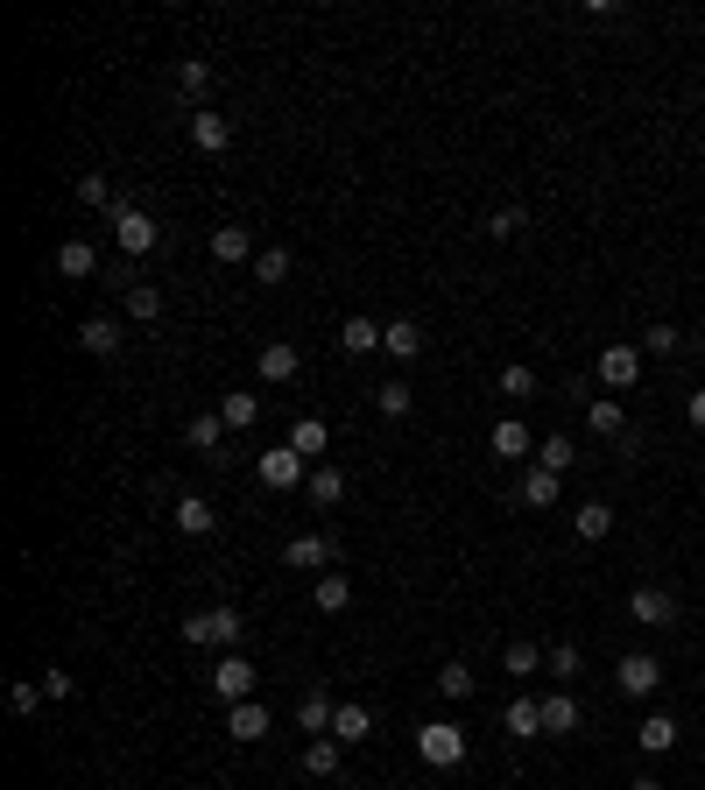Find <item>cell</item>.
<instances>
[{"label": "cell", "instance_id": "484cf974", "mask_svg": "<svg viewBox=\"0 0 705 790\" xmlns=\"http://www.w3.org/2000/svg\"><path fill=\"white\" fill-rule=\"evenodd\" d=\"M93 268H99V247H93V241H64V247H57V276L85 282Z\"/></svg>", "mask_w": 705, "mask_h": 790}, {"label": "cell", "instance_id": "e575fe53", "mask_svg": "<svg viewBox=\"0 0 705 790\" xmlns=\"http://www.w3.org/2000/svg\"><path fill=\"white\" fill-rule=\"evenodd\" d=\"M494 459H530V430H522L515 416H501V424H494Z\"/></svg>", "mask_w": 705, "mask_h": 790}, {"label": "cell", "instance_id": "8d00e7d4", "mask_svg": "<svg viewBox=\"0 0 705 790\" xmlns=\"http://www.w3.org/2000/svg\"><path fill=\"white\" fill-rule=\"evenodd\" d=\"M544 664H550V678H579V670H586V649L579 643H550Z\"/></svg>", "mask_w": 705, "mask_h": 790}, {"label": "cell", "instance_id": "ab89813d", "mask_svg": "<svg viewBox=\"0 0 705 790\" xmlns=\"http://www.w3.org/2000/svg\"><path fill=\"white\" fill-rule=\"evenodd\" d=\"M501 396H508V402H530V396H536V367H522V361L501 367Z\"/></svg>", "mask_w": 705, "mask_h": 790}, {"label": "cell", "instance_id": "7c38bea8", "mask_svg": "<svg viewBox=\"0 0 705 790\" xmlns=\"http://www.w3.org/2000/svg\"><path fill=\"white\" fill-rule=\"evenodd\" d=\"M599 381H607V389H635L642 381V347H607L599 353Z\"/></svg>", "mask_w": 705, "mask_h": 790}, {"label": "cell", "instance_id": "d4e9b609", "mask_svg": "<svg viewBox=\"0 0 705 790\" xmlns=\"http://www.w3.org/2000/svg\"><path fill=\"white\" fill-rule=\"evenodd\" d=\"M635 741H642V755H670L678 749V720H670V713H649V720L635 727Z\"/></svg>", "mask_w": 705, "mask_h": 790}, {"label": "cell", "instance_id": "3957f363", "mask_svg": "<svg viewBox=\"0 0 705 790\" xmlns=\"http://www.w3.org/2000/svg\"><path fill=\"white\" fill-rule=\"evenodd\" d=\"M304 466H311L304 452H290V445H268L254 473H262V487H268V495H290V487H311V473H304Z\"/></svg>", "mask_w": 705, "mask_h": 790}, {"label": "cell", "instance_id": "e0dca14e", "mask_svg": "<svg viewBox=\"0 0 705 790\" xmlns=\"http://www.w3.org/2000/svg\"><path fill=\"white\" fill-rule=\"evenodd\" d=\"M254 255H262V247L247 241V227H212V262H227V268L247 262L254 268Z\"/></svg>", "mask_w": 705, "mask_h": 790}, {"label": "cell", "instance_id": "ba28073f", "mask_svg": "<svg viewBox=\"0 0 705 790\" xmlns=\"http://www.w3.org/2000/svg\"><path fill=\"white\" fill-rule=\"evenodd\" d=\"M282 564H296V572H332L339 564V536H290Z\"/></svg>", "mask_w": 705, "mask_h": 790}, {"label": "cell", "instance_id": "2e32d148", "mask_svg": "<svg viewBox=\"0 0 705 790\" xmlns=\"http://www.w3.org/2000/svg\"><path fill=\"white\" fill-rule=\"evenodd\" d=\"M381 353L416 361V353H424V325H416V318H388V325H381Z\"/></svg>", "mask_w": 705, "mask_h": 790}, {"label": "cell", "instance_id": "d6a6232c", "mask_svg": "<svg viewBox=\"0 0 705 790\" xmlns=\"http://www.w3.org/2000/svg\"><path fill=\"white\" fill-rule=\"evenodd\" d=\"M127 318L134 325H156L162 318V290H156V282H127Z\"/></svg>", "mask_w": 705, "mask_h": 790}, {"label": "cell", "instance_id": "c3c4849f", "mask_svg": "<svg viewBox=\"0 0 705 790\" xmlns=\"http://www.w3.org/2000/svg\"><path fill=\"white\" fill-rule=\"evenodd\" d=\"M684 424H692V430H705V389H692V396H684Z\"/></svg>", "mask_w": 705, "mask_h": 790}, {"label": "cell", "instance_id": "f6af8a7d", "mask_svg": "<svg viewBox=\"0 0 705 790\" xmlns=\"http://www.w3.org/2000/svg\"><path fill=\"white\" fill-rule=\"evenodd\" d=\"M473 684H479V678H473L466 664H445V670H438V692H445V698H473Z\"/></svg>", "mask_w": 705, "mask_h": 790}, {"label": "cell", "instance_id": "4dcf8cb0", "mask_svg": "<svg viewBox=\"0 0 705 790\" xmlns=\"http://www.w3.org/2000/svg\"><path fill=\"white\" fill-rule=\"evenodd\" d=\"M219 416H227V430H247L254 416H262V396H247V389H227V396H219Z\"/></svg>", "mask_w": 705, "mask_h": 790}, {"label": "cell", "instance_id": "f907efd6", "mask_svg": "<svg viewBox=\"0 0 705 790\" xmlns=\"http://www.w3.org/2000/svg\"><path fill=\"white\" fill-rule=\"evenodd\" d=\"M698 790H705V783H698Z\"/></svg>", "mask_w": 705, "mask_h": 790}, {"label": "cell", "instance_id": "30bf717a", "mask_svg": "<svg viewBox=\"0 0 705 790\" xmlns=\"http://www.w3.org/2000/svg\"><path fill=\"white\" fill-rule=\"evenodd\" d=\"M78 347L93 353V361H113V353L127 347V332H120V318H107V311H99V318H85V325H78Z\"/></svg>", "mask_w": 705, "mask_h": 790}, {"label": "cell", "instance_id": "6da1fadb", "mask_svg": "<svg viewBox=\"0 0 705 790\" xmlns=\"http://www.w3.org/2000/svg\"><path fill=\"white\" fill-rule=\"evenodd\" d=\"M240 629H247V621H240L233 607H198V615H184V643L191 649H233Z\"/></svg>", "mask_w": 705, "mask_h": 790}, {"label": "cell", "instance_id": "5b68a950", "mask_svg": "<svg viewBox=\"0 0 705 790\" xmlns=\"http://www.w3.org/2000/svg\"><path fill=\"white\" fill-rule=\"evenodd\" d=\"M613 684H621L628 698H656V684H664V657H649V649H628V657L613 664Z\"/></svg>", "mask_w": 705, "mask_h": 790}, {"label": "cell", "instance_id": "cb8c5ba5", "mask_svg": "<svg viewBox=\"0 0 705 790\" xmlns=\"http://www.w3.org/2000/svg\"><path fill=\"white\" fill-rule=\"evenodd\" d=\"M501 727H508L515 741H536V734H544V706H536V698H508Z\"/></svg>", "mask_w": 705, "mask_h": 790}, {"label": "cell", "instance_id": "4fadbf2b", "mask_svg": "<svg viewBox=\"0 0 705 790\" xmlns=\"http://www.w3.org/2000/svg\"><path fill=\"white\" fill-rule=\"evenodd\" d=\"M191 142H198L205 156H227V148H233V121H227V113H212V107H198V113H191Z\"/></svg>", "mask_w": 705, "mask_h": 790}, {"label": "cell", "instance_id": "9c48e42d", "mask_svg": "<svg viewBox=\"0 0 705 790\" xmlns=\"http://www.w3.org/2000/svg\"><path fill=\"white\" fill-rule=\"evenodd\" d=\"M628 615H635L642 629H670V621H678V593H664V586H635V593H628Z\"/></svg>", "mask_w": 705, "mask_h": 790}, {"label": "cell", "instance_id": "7dc6e473", "mask_svg": "<svg viewBox=\"0 0 705 790\" xmlns=\"http://www.w3.org/2000/svg\"><path fill=\"white\" fill-rule=\"evenodd\" d=\"M42 698H71V670H42Z\"/></svg>", "mask_w": 705, "mask_h": 790}, {"label": "cell", "instance_id": "44dd1931", "mask_svg": "<svg viewBox=\"0 0 705 790\" xmlns=\"http://www.w3.org/2000/svg\"><path fill=\"white\" fill-rule=\"evenodd\" d=\"M325 445H332L325 416H296V424H290V452H304V459H318V466H325Z\"/></svg>", "mask_w": 705, "mask_h": 790}, {"label": "cell", "instance_id": "836d02e7", "mask_svg": "<svg viewBox=\"0 0 705 790\" xmlns=\"http://www.w3.org/2000/svg\"><path fill=\"white\" fill-rule=\"evenodd\" d=\"M339 347H347V353H381V325H374V318H347V325H339Z\"/></svg>", "mask_w": 705, "mask_h": 790}, {"label": "cell", "instance_id": "8fae6325", "mask_svg": "<svg viewBox=\"0 0 705 790\" xmlns=\"http://www.w3.org/2000/svg\"><path fill=\"white\" fill-rule=\"evenodd\" d=\"M515 501H522V509H558V501H564V473H550V466H536V473H522V487H515Z\"/></svg>", "mask_w": 705, "mask_h": 790}, {"label": "cell", "instance_id": "83f0119b", "mask_svg": "<svg viewBox=\"0 0 705 790\" xmlns=\"http://www.w3.org/2000/svg\"><path fill=\"white\" fill-rule=\"evenodd\" d=\"M501 670H508V678H536V670H544V649H536L530 635H515V643L501 649Z\"/></svg>", "mask_w": 705, "mask_h": 790}, {"label": "cell", "instance_id": "681fc988", "mask_svg": "<svg viewBox=\"0 0 705 790\" xmlns=\"http://www.w3.org/2000/svg\"><path fill=\"white\" fill-rule=\"evenodd\" d=\"M628 790H664V783H656V777H635V783H628Z\"/></svg>", "mask_w": 705, "mask_h": 790}, {"label": "cell", "instance_id": "7bdbcfd3", "mask_svg": "<svg viewBox=\"0 0 705 790\" xmlns=\"http://www.w3.org/2000/svg\"><path fill=\"white\" fill-rule=\"evenodd\" d=\"M290 276V247H262L254 255V282H282Z\"/></svg>", "mask_w": 705, "mask_h": 790}, {"label": "cell", "instance_id": "277c9868", "mask_svg": "<svg viewBox=\"0 0 705 790\" xmlns=\"http://www.w3.org/2000/svg\"><path fill=\"white\" fill-rule=\"evenodd\" d=\"M254 684H262V670L240 657V649H227V657L212 664V698H219V706H240V698H254Z\"/></svg>", "mask_w": 705, "mask_h": 790}, {"label": "cell", "instance_id": "d6986e66", "mask_svg": "<svg viewBox=\"0 0 705 790\" xmlns=\"http://www.w3.org/2000/svg\"><path fill=\"white\" fill-rule=\"evenodd\" d=\"M227 734L233 741H262L268 734V706H262V698H240V706H227Z\"/></svg>", "mask_w": 705, "mask_h": 790}, {"label": "cell", "instance_id": "ee69618b", "mask_svg": "<svg viewBox=\"0 0 705 790\" xmlns=\"http://www.w3.org/2000/svg\"><path fill=\"white\" fill-rule=\"evenodd\" d=\"M36 706H42V684H36V678H14V684H8V713H22V720H28Z\"/></svg>", "mask_w": 705, "mask_h": 790}, {"label": "cell", "instance_id": "52a82bcc", "mask_svg": "<svg viewBox=\"0 0 705 790\" xmlns=\"http://www.w3.org/2000/svg\"><path fill=\"white\" fill-rule=\"evenodd\" d=\"M254 375H262V381H268V389H290V381H296V375H304V353H296V347H290V339H268V347H262V353H254Z\"/></svg>", "mask_w": 705, "mask_h": 790}, {"label": "cell", "instance_id": "8992f818", "mask_svg": "<svg viewBox=\"0 0 705 790\" xmlns=\"http://www.w3.org/2000/svg\"><path fill=\"white\" fill-rule=\"evenodd\" d=\"M113 241H120V255H148V247L162 241V227L142 212V205H113Z\"/></svg>", "mask_w": 705, "mask_h": 790}, {"label": "cell", "instance_id": "ac0fdd59", "mask_svg": "<svg viewBox=\"0 0 705 790\" xmlns=\"http://www.w3.org/2000/svg\"><path fill=\"white\" fill-rule=\"evenodd\" d=\"M586 424L599 430V438L621 445V438H628V410H621V396H593V402H586Z\"/></svg>", "mask_w": 705, "mask_h": 790}, {"label": "cell", "instance_id": "f546056e", "mask_svg": "<svg viewBox=\"0 0 705 790\" xmlns=\"http://www.w3.org/2000/svg\"><path fill=\"white\" fill-rule=\"evenodd\" d=\"M311 501H318V509H339V501H347V473L339 466H311Z\"/></svg>", "mask_w": 705, "mask_h": 790}, {"label": "cell", "instance_id": "5bb4252c", "mask_svg": "<svg viewBox=\"0 0 705 790\" xmlns=\"http://www.w3.org/2000/svg\"><path fill=\"white\" fill-rule=\"evenodd\" d=\"M536 706H544V734H579V720H586V706L572 692H544Z\"/></svg>", "mask_w": 705, "mask_h": 790}, {"label": "cell", "instance_id": "9a60e30c", "mask_svg": "<svg viewBox=\"0 0 705 790\" xmlns=\"http://www.w3.org/2000/svg\"><path fill=\"white\" fill-rule=\"evenodd\" d=\"M304 769H311V777H325V783H339V777H347V741H332V734L311 741V749H304Z\"/></svg>", "mask_w": 705, "mask_h": 790}, {"label": "cell", "instance_id": "ffe728a7", "mask_svg": "<svg viewBox=\"0 0 705 790\" xmlns=\"http://www.w3.org/2000/svg\"><path fill=\"white\" fill-rule=\"evenodd\" d=\"M332 698H325V692H304V698H296V727H304V734L311 741H325V734H332Z\"/></svg>", "mask_w": 705, "mask_h": 790}, {"label": "cell", "instance_id": "f1b7e54d", "mask_svg": "<svg viewBox=\"0 0 705 790\" xmlns=\"http://www.w3.org/2000/svg\"><path fill=\"white\" fill-rule=\"evenodd\" d=\"M374 734V713L367 706H339L332 713V741H347V749H353V741H367Z\"/></svg>", "mask_w": 705, "mask_h": 790}, {"label": "cell", "instance_id": "b9f144b4", "mask_svg": "<svg viewBox=\"0 0 705 790\" xmlns=\"http://www.w3.org/2000/svg\"><path fill=\"white\" fill-rule=\"evenodd\" d=\"M78 198H85V205H99V212H113V184H107V170H85V177H78Z\"/></svg>", "mask_w": 705, "mask_h": 790}, {"label": "cell", "instance_id": "7402d4cb", "mask_svg": "<svg viewBox=\"0 0 705 790\" xmlns=\"http://www.w3.org/2000/svg\"><path fill=\"white\" fill-rule=\"evenodd\" d=\"M177 530H184V536H212L219 530V509L205 495H184V501H177Z\"/></svg>", "mask_w": 705, "mask_h": 790}, {"label": "cell", "instance_id": "603a6c76", "mask_svg": "<svg viewBox=\"0 0 705 790\" xmlns=\"http://www.w3.org/2000/svg\"><path fill=\"white\" fill-rule=\"evenodd\" d=\"M191 445H198L205 459H227V416H219V410L191 416Z\"/></svg>", "mask_w": 705, "mask_h": 790}, {"label": "cell", "instance_id": "1f68e13d", "mask_svg": "<svg viewBox=\"0 0 705 790\" xmlns=\"http://www.w3.org/2000/svg\"><path fill=\"white\" fill-rule=\"evenodd\" d=\"M572 530L586 536V544H599V536L613 530V509H607V501H579V509H572Z\"/></svg>", "mask_w": 705, "mask_h": 790}, {"label": "cell", "instance_id": "4316f807", "mask_svg": "<svg viewBox=\"0 0 705 790\" xmlns=\"http://www.w3.org/2000/svg\"><path fill=\"white\" fill-rule=\"evenodd\" d=\"M347 600H353V586L339 572H318V586H311V607L318 615H347Z\"/></svg>", "mask_w": 705, "mask_h": 790}, {"label": "cell", "instance_id": "bcb514c9", "mask_svg": "<svg viewBox=\"0 0 705 790\" xmlns=\"http://www.w3.org/2000/svg\"><path fill=\"white\" fill-rule=\"evenodd\" d=\"M678 347H684V332H678V325H649V332H642V353H664V361H670Z\"/></svg>", "mask_w": 705, "mask_h": 790}, {"label": "cell", "instance_id": "60d3db41", "mask_svg": "<svg viewBox=\"0 0 705 790\" xmlns=\"http://www.w3.org/2000/svg\"><path fill=\"white\" fill-rule=\"evenodd\" d=\"M374 402H381V416H410L416 389H410V381H381V389H374Z\"/></svg>", "mask_w": 705, "mask_h": 790}, {"label": "cell", "instance_id": "d590c367", "mask_svg": "<svg viewBox=\"0 0 705 790\" xmlns=\"http://www.w3.org/2000/svg\"><path fill=\"white\" fill-rule=\"evenodd\" d=\"M572 459H579V445L564 438V430H550V438L536 445V466H550V473H564V466H572Z\"/></svg>", "mask_w": 705, "mask_h": 790}, {"label": "cell", "instance_id": "f35d334b", "mask_svg": "<svg viewBox=\"0 0 705 790\" xmlns=\"http://www.w3.org/2000/svg\"><path fill=\"white\" fill-rule=\"evenodd\" d=\"M522 227H530V219H522V205H494V212H487V241H515Z\"/></svg>", "mask_w": 705, "mask_h": 790}, {"label": "cell", "instance_id": "74e56055", "mask_svg": "<svg viewBox=\"0 0 705 790\" xmlns=\"http://www.w3.org/2000/svg\"><path fill=\"white\" fill-rule=\"evenodd\" d=\"M177 93H212V64H205V57H184V64H177Z\"/></svg>", "mask_w": 705, "mask_h": 790}, {"label": "cell", "instance_id": "7a4b0ae2", "mask_svg": "<svg viewBox=\"0 0 705 790\" xmlns=\"http://www.w3.org/2000/svg\"><path fill=\"white\" fill-rule=\"evenodd\" d=\"M416 755H424L430 769H459L466 763V727L459 720H424L416 727Z\"/></svg>", "mask_w": 705, "mask_h": 790}]
</instances>
